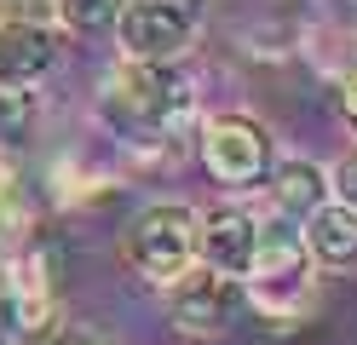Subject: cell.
Listing matches in <instances>:
<instances>
[{
  "label": "cell",
  "mask_w": 357,
  "mask_h": 345,
  "mask_svg": "<svg viewBox=\"0 0 357 345\" xmlns=\"http://www.w3.org/2000/svg\"><path fill=\"white\" fill-rule=\"evenodd\" d=\"M185 115H190V92H185V81H178L173 63L127 58L116 75H109V86H104V121L121 138H132V144H139V138L144 144L150 138H167Z\"/></svg>",
  "instance_id": "obj_1"
},
{
  "label": "cell",
  "mask_w": 357,
  "mask_h": 345,
  "mask_svg": "<svg viewBox=\"0 0 357 345\" xmlns=\"http://www.w3.org/2000/svg\"><path fill=\"white\" fill-rule=\"evenodd\" d=\"M121 259L150 288H173L202 265V213L185 201H155L121 230Z\"/></svg>",
  "instance_id": "obj_2"
},
{
  "label": "cell",
  "mask_w": 357,
  "mask_h": 345,
  "mask_svg": "<svg viewBox=\"0 0 357 345\" xmlns=\"http://www.w3.org/2000/svg\"><path fill=\"white\" fill-rule=\"evenodd\" d=\"M242 299L271 322H294L311 311V299H317V288H311V253L288 219L282 224L259 219V259L242 276Z\"/></svg>",
  "instance_id": "obj_3"
},
{
  "label": "cell",
  "mask_w": 357,
  "mask_h": 345,
  "mask_svg": "<svg viewBox=\"0 0 357 345\" xmlns=\"http://www.w3.org/2000/svg\"><path fill=\"white\" fill-rule=\"evenodd\" d=\"M196 29H202L196 0H121L116 17L121 52L139 63H178L196 46Z\"/></svg>",
  "instance_id": "obj_4"
},
{
  "label": "cell",
  "mask_w": 357,
  "mask_h": 345,
  "mask_svg": "<svg viewBox=\"0 0 357 345\" xmlns=\"http://www.w3.org/2000/svg\"><path fill=\"white\" fill-rule=\"evenodd\" d=\"M202 167L213 184H265V173L277 167V150H271V132H265L254 115H213L202 127Z\"/></svg>",
  "instance_id": "obj_5"
},
{
  "label": "cell",
  "mask_w": 357,
  "mask_h": 345,
  "mask_svg": "<svg viewBox=\"0 0 357 345\" xmlns=\"http://www.w3.org/2000/svg\"><path fill=\"white\" fill-rule=\"evenodd\" d=\"M236 305H242V282H231V276H219L208 265H196L190 276H178L167 288V316H173V328L190 334V339H219L231 328Z\"/></svg>",
  "instance_id": "obj_6"
},
{
  "label": "cell",
  "mask_w": 357,
  "mask_h": 345,
  "mask_svg": "<svg viewBox=\"0 0 357 345\" xmlns=\"http://www.w3.org/2000/svg\"><path fill=\"white\" fill-rule=\"evenodd\" d=\"M259 259V213L248 207H219V213H202V265L242 282Z\"/></svg>",
  "instance_id": "obj_7"
},
{
  "label": "cell",
  "mask_w": 357,
  "mask_h": 345,
  "mask_svg": "<svg viewBox=\"0 0 357 345\" xmlns=\"http://www.w3.org/2000/svg\"><path fill=\"white\" fill-rule=\"evenodd\" d=\"M52 253L47 247H24L12 259V276H6V311L17 328H29V334H47V322H52Z\"/></svg>",
  "instance_id": "obj_8"
},
{
  "label": "cell",
  "mask_w": 357,
  "mask_h": 345,
  "mask_svg": "<svg viewBox=\"0 0 357 345\" xmlns=\"http://www.w3.org/2000/svg\"><path fill=\"white\" fill-rule=\"evenodd\" d=\"M300 242L317 270H346V265H357V213L328 196L323 207H311L300 219Z\"/></svg>",
  "instance_id": "obj_9"
},
{
  "label": "cell",
  "mask_w": 357,
  "mask_h": 345,
  "mask_svg": "<svg viewBox=\"0 0 357 345\" xmlns=\"http://www.w3.org/2000/svg\"><path fill=\"white\" fill-rule=\"evenodd\" d=\"M265 178H271V207L282 219H305L311 207L328 201V173L317 161H282V167H271Z\"/></svg>",
  "instance_id": "obj_10"
},
{
  "label": "cell",
  "mask_w": 357,
  "mask_h": 345,
  "mask_svg": "<svg viewBox=\"0 0 357 345\" xmlns=\"http://www.w3.org/2000/svg\"><path fill=\"white\" fill-rule=\"evenodd\" d=\"M52 17L70 35H104V29H116L121 0H52Z\"/></svg>",
  "instance_id": "obj_11"
},
{
  "label": "cell",
  "mask_w": 357,
  "mask_h": 345,
  "mask_svg": "<svg viewBox=\"0 0 357 345\" xmlns=\"http://www.w3.org/2000/svg\"><path fill=\"white\" fill-rule=\"evenodd\" d=\"M35 121V92L29 86H12L0 81V144H12V138H24Z\"/></svg>",
  "instance_id": "obj_12"
},
{
  "label": "cell",
  "mask_w": 357,
  "mask_h": 345,
  "mask_svg": "<svg viewBox=\"0 0 357 345\" xmlns=\"http://www.w3.org/2000/svg\"><path fill=\"white\" fill-rule=\"evenodd\" d=\"M328 190H334V201H340V207H351V213H357V150L340 155V167H334V178H328Z\"/></svg>",
  "instance_id": "obj_13"
},
{
  "label": "cell",
  "mask_w": 357,
  "mask_h": 345,
  "mask_svg": "<svg viewBox=\"0 0 357 345\" xmlns=\"http://www.w3.org/2000/svg\"><path fill=\"white\" fill-rule=\"evenodd\" d=\"M12 196H17V161L0 144V207H12Z\"/></svg>",
  "instance_id": "obj_14"
},
{
  "label": "cell",
  "mask_w": 357,
  "mask_h": 345,
  "mask_svg": "<svg viewBox=\"0 0 357 345\" xmlns=\"http://www.w3.org/2000/svg\"><path fill=\"white\" fill-rule=\"evenodd\" d=\"M340 104H346V121L357 127V69L346 75V86H340Z\"/></svg>",
  "instance_id": "obj_15"
},
{
  "label": "cell",
  "mask_w": 357,
  "mask_h": 345,
  "mask_svg": "<svg viewBox=\"0 0 357 345\" xmlns=\"http://www.w3.org/2000/svg\"><path fill=\"white\" fill-rule=\"evenodd\" d=\"M35 345H98L93 334H40Z\"/></svg>",
  "instance_id": "obj_16"
},
{
  "label": "cell",
  "mask_w": 357,
  "mask_h": 345,
  "mask_svg": "<svg viewBox=\"0 0 357 345\" xmlns=\"http://www.w3.org/2000/svg\"><path fill=\"white\" fill-rule=\"evenodd\" d=\"M0 322H6V299H0Z\"/></svg>",
  "instance_id": "obj_17"
},
{
  "label": "cell",
  "mask_w": 357,
  "mask_h": 345,
  "mask_svg": "<svg viewBox=\"0 0 357 345\" xmlns=\"http://www.w3.org/2000/svg\"><path fill=\"white\" fill-rule=\"evenodd\" d=\"M196 6H202V0H196Z\"/></svg>",
  "instance_id": "obj_18"
}]
</instances>
